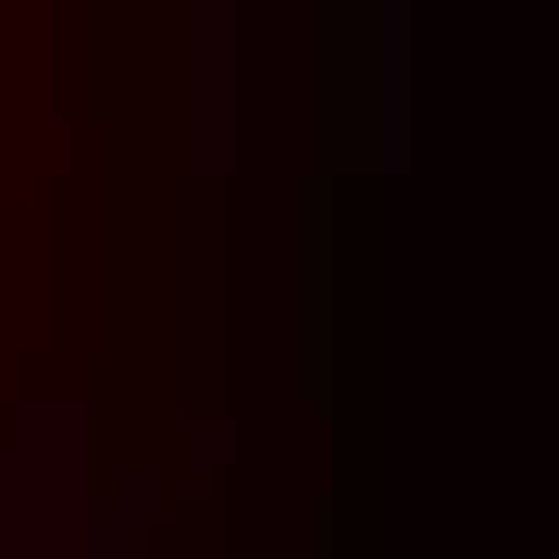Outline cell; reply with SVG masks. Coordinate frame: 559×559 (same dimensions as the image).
Here are the masks:
<instances>
[{
    "instance_id": "obj_2",
    "label": "cell",
    "mask_w": 559,
    "mask_h": 559,
    "mask_svg": "<svg viewBox=\"0 0 559 559\" xmlns=\"http://www.w3.org/2000/svg\"><path fill=\"white\" fill-rule=\"evenodd\" d=\"M118 531V413L88 383H0V559H88Z\"/></svg>"
},
{
    "instance_id": "obj_1",
    "label": "cell",
    "mask_w": 559,
    "mask_h": 559,
    "mask_svg": "<svg viewBox=\"0 0 559 559\" xmlns=\"http://www.w3.org/2000/svg\"><path fill=\"white\" fill-rule=\"evenodd\" d=\"M413 559H531V206H413Z\"/></svg>"
}]
</instances>
